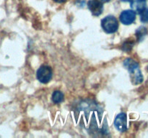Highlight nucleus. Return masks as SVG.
<instances>
[{
	"label": "nucleus",
	"instance_id": "obj_1",
	"mask_svg": "<svg viewBox=\"0 0 148 138\" xmlns=\"http://www.w3.org/2000/svg\"><path fill=\"white\" fill-rule=\"evenodd\" d=\"M124 65L130 73L132 83L134 84L141 83L143 80V77L137 62L132 58H127L124 61Z\"/></svg>",
	"mask_w": 148,
	"mask_h": 138
},
{
	"label": "nucleus",
	"instance_id": "obj_2",
	"mask_svg": "<svg viewBox=\"0 0 148 138\" xmlns=\"http://www.w3.org/2000/svg\"><path fill=\"white\" fill-rule=\"evenodd\" d=\"M101 26L106 33L112 34L116 32L119 28V22L114 16L109 15L106 17L101 21Z\"/></svg>",
	"mask_w": 148,
	"mask_h": 138
},
{
	"label": "nucleus",
	"instance_id": "obj_3",
	"mask_svg": "<svg viewBox=\"0 0 148 138\" xmlns=\"http://www.w3.org/2000/svg\"><path fill=\"white\" fill-rule=\"evenodd\" d=\"M52 78V70L48 66H40L37 70V78L43 83H47Z\"/></svg>",
	"mask_w": 148,
	"mask_h": 138
},
{
	"label": "nucleus",
	"instance_id": "obj_4",
	"mask_svg": "<svg viewBox=\"0 0 148 138\" xmlns=\"http://www.w3.org/2000/svg\"><path fill=\"white\" fill-rule=\"evenodd\" d=\"M88 7L94 16L101 15L103 10V4L100 0H90L88 3Z\"/></svg>",
	"mask_w": 148,
	"mask_h": 138
},
{
	"label": "nucleus",
	"instance_id": "obj_5",
	"mask_svg": "<svg viewBox=\"0 0 148 138\" xmlns=\"http://www.w3.org/2000/svg\"><path fill=\"white\" fill-rule=\"evenodd\" d=\"M114 126L117 130L120 132H124L127 129V117L125 113H121L118 114L114 120Z\"/></svg>",
	"mask_w": 148,
	"mask_h": 138
},
{
	"label": "nucleus",
	"instance_id": "obj_6",
	"mask_svg": "<svg viewBox=\"0 0 148 138\" xmlns=\"http://www.w3.org/2000/svg\"><path fill=\"white\" fill-rule=\"evenodd\" d=\"M120 21L124 24H131L136 19V12L134 10H125L120 14Z\"/></svg>",
	"mask_w": 148,
	"mask_h": 138
},
{
	"label": "nucleus",
	"instance_id": "obj_7",
	"mask_svg": "<svg viewBox=\"0 0 148 138\" xmlns=\"http://www.w3.org/2000/svg\"><path fill=\"white\" fill-rule=\"evenodd\" d=\"M130 4L132 10L134 12H141L144 9H145V0H130Z\"/></svg>",
	"mask_w": 148,
	"mask_h": 138
},
{
	"label": "nucleus",
	"instance_id": "obj_8",
	"mask_svg": "<svg viewBox=\"0 0 148 138\" xmlns=\"http://www.w3.org/2000/svg\"><path fill=\"white\" fill-rule=\"evenodd\" d=\"M52 101L55 103H59L64 100V94L60 91H55L52 94Z\"/></svg>",
	"mask_w": 148,
	"mask_h": 138
},
{
	"label": "nucleus",
	"instance_id": "obj_9",
	"mask_svg": "<svg viewBox=\"0 0 148 138\" xmlns=\"http://www.w3.org/2000/svg\"><path fill=\"white\" fill-rule=\"evenodd\" d=\"M146 34H147V30H146L145 27H140V28L137 30V33H136L137 39H138L139 40H141L146 35Z\"/></svg>",
	"mask_w": 148,
	"mask_h": 138
},
{
	"label": "nucleus",
	"instance_id": "obj_10",
	"mask_svg": "<svg viewBox=\"0 0 148 138\" xmlns=\"http://www.w3.org/2000/svg\"><path fill=\"white\" fill-rule=\"evenodd\" d=\"M140 20L142 22H148V9H144L140 12Z\"/></svg>",
	"mask_w": 148,
	"mask_h": 138
},
{
	"label": "nucleus",
	"instance_id": "obj_11",
	"mask_svg": "<svg viewBox=\"0 0 148 138\" xmlns=\"http://www.w3.org/2000/svg\"><path fill=\"white\" fill-rule=\"evenodd\" d=\"M54 1H56V2H58V3H63L64 2V1H66V0H53Z\"/></svg>",
	"mask_w": 148,
	"mask_h": 138
},
{
	"label": "nucleus",
	"instance_id": "obj_12",
	"mask_svg": "<svg viewBox=\"0 0 148 138\" xmlns=\"http://www.w3.org/2000/svg\"><path fill=\"white\" fill-rule=\"evenodd\" d=\"M100 1H102V2L103 3V2H108V1H109L110 0H100Z\"/></svg>",
	"mask_w": 148,
	"mask_h": 138
},
{
	"label": "nucleus",
	"instance_id": "obj_13",
	"mask_svg": "<svg viewBox=\"0 0 148 138\" xmlns=\"http://www.w3.org/2000/svg\"><path fill=\"white\" fill-rule=\"evenodd\" d=\"M122 1H130V0H121Z\"/></svg>",
	"mask_w": 148,
	"mask_h": 138
}]
</instances>
